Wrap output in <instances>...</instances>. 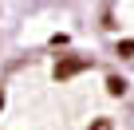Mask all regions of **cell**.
<instances>
[{
	"instance_id": "cell-1",
	"label": "cell",
	"mask_w": 134,
	"mask_h": 130,
	"mask_svg": "<svg viewBox=\"0 0 134 130\" xmlns=\"http://www.w3.org/2000/svg\"><path fill=\"white\" fill-rule=\"evenodd\" d=\"M0 130H134L130 83L91 51H32L0 79Z\"/></svg>"
},
{
	"instance_id": "cell-2",
	"label": "cell",
	"mask_w": 134,
	"mask_h": 130,
	"mask_svg": "<svg viewBox=\"0 0 134 130\" xmlns=\"http://www.w3.org/2000/svg\"><path fill=\"white\" fill-rule=\"evenodd\" d=\"M99 28L107 47L134 67V0H103V12H99Z\"/></svg>"
}]
</instances>
